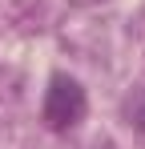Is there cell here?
I'll return each instance as SVG.
<instances>
[{
	"label": "cell",
	"mask_w": 145,
	"mask_h": 149,
	"mask_svg": "<svg viewBox=\"0 0 145 149\" xmlns=\"http://www.w3.org/2000/svg\"><path fill=\"white\" fill-rule=\"evenodd\" d=\"M69 4H101V0H69Z\"/></svg>",
	"instance_id": "cell-3"
},
{
	"label": "cell",
	"mask_w": 145,
	"mask_h": 149,
	"mask_svg": "<svg viewBox=\"0 0 145 149\" xmlns=\"http://www.w3.org/2000/svg\"><path fill=\"white\" fill-rule=\"evenodd\" d=\"M125 117H129L133 129H141V133H145V85H141V89H133V93L125 97Z\"/></svg>",
	"instance_id": "cell-2"
},
{
	"label": "cell",
	"mask_w": 145,
	"mask_h": 149,
	"mask_svg": "<svg viewBox=\"0 0 145 149\" xmlns=\"http://www.w3.org/2000/svg\"><path fill=\"white\" fill-rule=\"evenodd\" d=\"M85 109H89L85 89H81L72 77H52V81H48V93H45V125L48 129L65 133L72 125H81L85 121Z\"/></svg>",
	"instance_id": "cell-1"
}]
</instances>
